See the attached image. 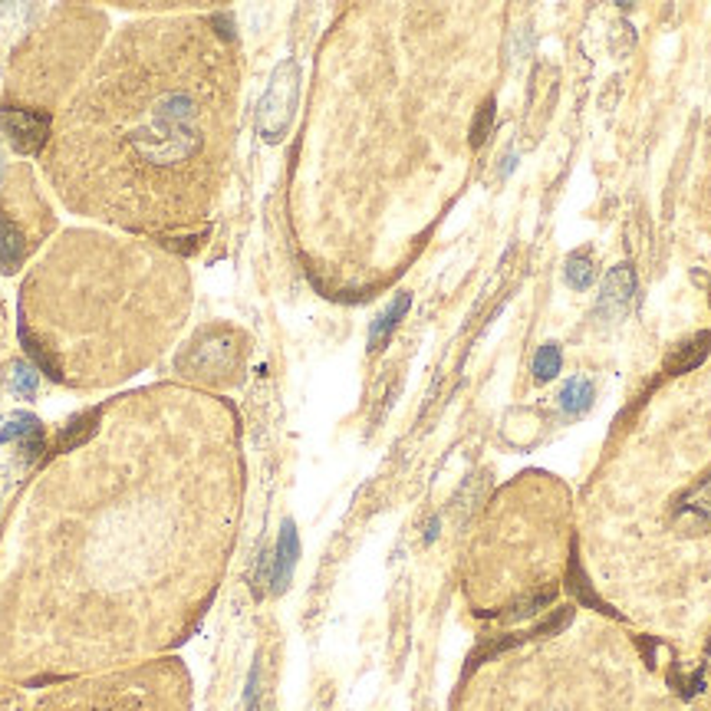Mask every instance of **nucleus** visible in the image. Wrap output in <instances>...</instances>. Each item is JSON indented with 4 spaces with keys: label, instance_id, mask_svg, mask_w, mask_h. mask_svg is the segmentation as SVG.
Returning a JSON list of instances; mask_svg holds the SVG:
<instances>
[{
    "label": "nucleus",
    "instance_id": "nucleus-4",
    "mask_svg": "<svg viewBox=\"0 0 711 711\" xmlns=\"http://www.w3.org/2000/svg\"><path fill=\"white\" fill-rule=\"evenodd\" d=\"M244 363V336L231 326L201 329L185 353L178 356V373L198 383H228Z\"/></svg>",
    "mask_w": 711,
    "mask_h": 711
},
{
    "label": "nucleus",
    "instance_id": "nucleus-2",
    "mask_svg": "<svg viewBox=\"0 0 711 711\" xmlns=\"http://www.w3.org/2000/svg\"><path fill=\"white\" fill-rule=\"evenodd\" d=\"M188 270L161 248L63 234L24 287L20 339L56 383H112L161 349L188 313Z\"/></svg>",
    "mask_w": 711,
    "mask_h": 711
},
{
    "label": "nucleus",
    "instance_id": "nucleus-5",
    "mask_svg": "<svg viewBox=\"0 0 711 711\" xmlns=\"http://www.w3.org/2000/svg\"><path fill=\"white\" fill-rule=\"evenodd\" d=\"M297 93H300V70L294 60H284L267 83V93L258 106V132L267 142H280L287 135L297 109Z\"/></svg>",
    "mask_w": 711,
    "mask_h": 711
},
{
    "label": "nucleus",
    "instance_id": "nucleus-10",
    "mask_svg": "<svg viewBox=\"0 0 711 711\" xmlns=\"http://www.w3.org/2000/svg\"><path fill=\"white\" fill-rule=\"evenodd\" d=\"M297 557H300V537H297L294 521H284V527H280V541H277V550H274V577H270V589H274V593H284V589L290 587Z\"/></svg>",
    "mask_w": 711,
    "mask_h": 711
},
{
    "label": "nucleus",
    "instance_id": "nucleus-20",
    "mask_svg": "<svg viewBox=\"0 0 711 711\" xmlns=\"http://www.w3.org/2000/svg\"><path fill=\"white\" fill-rule=\"evenodd\" d=\"M274 577V553L270 550H260V557H258V570H254V596H264V589H267V580Z\"/></svg>",
    "mask_w": 711,
    "mask_h": 711
},
{
    "label": "nucleus",
    "instance_id": "nucleus-8",
    "mask_svg": "<svg viewBox=\"0 0 711 711\" xmlns=\"http://www.w3.org/2000/svg\"><path fill=\"white\" fill-rule=\"evenodd\" d=\"M0 129H4L14 149L24 151V155H34L50 142L54 119H50V112H40V109L30 106H4L0 109Z\"/></svg>",
    "mask_w": 711,
    "mask_h": 711
},
{
    "label": "nucleus",
    "instance_id": "nucleus-13",
    "mask_svg": "<svg viewBox=\"0 0 711 711\" xmlns=\"http://www.w3.org/2000/svg\"><path fill=\"white\" fill-rule=\"evenodd\" d=\"M99 418H102L99 409H93V412H86V415L76 418V422H70V425L63 428L56 452H76V448H83V444L99 432Z\"/></svg>",
    "mask_w": 711,
    "mask_h": 711
},
{
    "label": "nucleus",
    "instance_id": "nucleus-22",
    "mask_svg": "<svg viewBox=\"0 0 711 711\" xmlns=\"http://www.w3.org/2000/svg\"><path fill=\"white\" fill-rule=\"evenodd\" d=\"M705 652H708V656H711V639H708V646H705Z\"/></svg>",
    "mask_w": 711,
    "mask_h": 711
},
{
    "label": "nucleus",
    "instance_id": "nucleus-23",
    "mask_svg": "<svg viewBox=\"0 0 711 711\" xmlns=\"http://www.w3.org/2000/svg\"><path fill=\"white\" fill-rule=\"evenodd\" d=\"M708 300H711V297H708Z\"/></svg>",
    "mask_w": 711,
    "mask_h": 711
},
{
    "label": "nucleus",
    "instance_id": "nucleus-9",
    "mask_svg": "<svg viewBox=\"0 0 711 711\" xmlns=\"http://www.w3.org/2000/svg\"><path fill=\"white\" fill-rule=\"evenodd\" d=\"M632 300H636V274H632L629 264H619L609 270V277L599 287V303L596 310L603 313L606 320H616L622 313L629 310Z\"/></svg>",
    "mask_w": 711,
    "mask_h": 711
},
{
    "label": "nucleus",
    "instance_id": "nucleus-6",
    "mask_svg": "<svg viewBox=\"0 0 711 711\" xmlns=\"http://www.w3.org/2000/svg\"><path fill=\"white\" fill-rule=\"evenodd\" d=\"M50 228H54L50 208L14 214L7 205H0V274H17L30 250L40 244L36 238H44Z\"/></svg>",
    "mask_w": 711,
    "mask_h": 711
},
{
    "label": "nucleus",
    "instance_id": "nucleus-16",
    "mask_svg": "<svg viewBox=\"0 0 711 711\" xmlns=\"http://www.w3.org/2000/svg\"><path fill=\"white\" fill-rule=\"evenodd\" d=\"M36 435H44V425H40L34 415H14V418H7V425L0 428V444H7V442L24 444Z\"/></svg>",
    "mask_w": 711,
    "mask_h": 711
},
{
    "label": "nucleus",
    "instance_id": "nucleus-1",
    "mask_svg": "<svg viewBox=\"0 0 711 711\" xmlns=\"http://www.w3.org/2000/svg\"><path fill=\"white\" fill-rule=\"evenodd\" d=\"M231 40L224 14H169L119 30L46 151L73 211L149 234L205 221L234 151Z\"/></svg>",
    "mask_w": 711,
    "mask_h": 711
},
{
    "label": "nucleus",
    "instance_id": "nucleus-18",
    "mask_svg": "<svg viewBox=\"0 0 711 711\" xmlns=\"http://www.w3.org/2000/svg\"><path fill=\"white\" fill-rule=\"evenodd\" d=\"M36 383H40V373H36L30 363H17L14 373H10V389L17 392L20 399H30L36 392Z\"/></svg>",
    "mask_w": 711,
    "mask_h": 711
},
{
    "label": "nucleus",
    "instance_id": "nucleus-19",
    "mask_svg": "<svg viewBox=\"0 0 711 711\" xmlns=\"http://www.w3.org/2000/svg\"><path fill=\"white\" fill-rule=\"evenodd\" d=\"M491 125H494V99H484V106L478 109V116H474V122H472V149L488 142Z\"/></svg>",
    "mask_w": 711,
    "mask_h": 711
},
{
    "label": "nucleus",
    "instance_id": "nucleus-12",
    "mask_svg": "<svg viewBox=\"0 0 711 711\" xmlns=\"http://www.w3.org/2000/svg\"><path fill=\"white\" fill-rule=\"evenodd\" d=\"M409 313V294H399L395 300L389 303V310L379 313V320L373 323V333H369V346L373 349H383L385 343H389L392 329L399 326V320Z\"/></svg>",
    "mask_w": 711,
    "mask_h": 711
},
{
    "label": "nucleus",
    "instance_id": "nucleus-3",
    "mask_svg": "<svg viewBox=\"0 0 711 711\" xmlns=\"http://www.w3.org/2000/svg\"><path fill=\"white\" fill-rule=\"evenodd\" d=\"M106 20L102 14L89 7H63L54 20L40 27V34L30 36L24 54H17L20 76L10 80V93L17 99H30L34 106L46 112L56 99L76 83L93 54L102 44Z\"/></svg>",
    "mask_w": 711,
    "mask_h": 711
},
{
    "label": "nucleus",
    "instance_id": "nucleus-21",
    "mask_svg": "<svg viewBox=\"0 0 711 711\" xmlns=\"http://www.w3.org/2000/svg\"><path fill=\"white\" fill-rule=\"evenodd\" d=\"M258 695H260V662L250 668V678H248V711H258Z\"/></svg>",
    "mask_w": 711,
    "mask_h": 711
},
{
    "label": "nucleus",
    "instance_id": "nucleus-14",
    "mask_svg": "<svg viewBox=\"0 0 711 711\" xmlns=\"http://www.w3.org/2000/svg\"><path fill=\"white\" fill-rule=\"evenodd\" d=\"M589 402H593V385H589V379H583V375H573L567 385L560 389V409L567 412V415H583V412L589 409Z\"/></svg>",
    "mask_w": 711,
    "mask_h": 711
},
{
    "label": "nucleus",
    "instance_id": "nucleus-7",
    "mask_svg": "<svg viewBox=\"0 0 711 711\" xmlns=\"http://www.w3.org/2000/svg\"><path fill=\"white\" fill-rule=\"evenodd\" d=\"M666 521L682 537H702L711 531V464L672 498Z\"/></svg>",
    "mask_w": 711,
    "mask_h": 711
},
{
    "label": "nucleus",
    "instance_id": "nucleus-17",
    "mask_svg": "<svg viewBox=\"0 0 711 711\" xmlns=\"http://www.w3.org/2000/svg\"><path fill=\"white\" fill-rule=\"evenodd\" d=\"M560 346L557 343H543L541 349H537V356H533V375H537V383H547V379H553V375L560 373Z\"/></svg>",
    "mask_w": 711,
    "mask_h": 711
},
{
    "label": "nucleus",
    "instance_id": "nucleus-15",
    "mask_svg": "<svg viewBox=\"0 0 711 711\" xmlns=\"http://www.w3.org/2000/svg\"><path fill=\"white\" fill-rule=\"evenodd\" d=\"M563 277H567V284L573 287V290H587L589 284H593V258H589L587 250H577V254H570L567 267H563Z\"/></svg>",
    "mask_w": 711,
    "mask_h": 711
},
{
    "label": "nucleus",
    "instance_id": "nucleus-11",
    "mask_svg": "<svg viewBox=\"0 0 711 711\" xmlns=\"http://www.w3.org/2000/svg\"><path fill=\"white\" fill-rule=\"evenodd\" d=\"M708 353H711V333H698V336L685 339L682 346H676V353L666 359V373L668 375L692 373V369H698L708 359Z\"/></svg>",
    "mask_w": 711,
    "mask_h": 711
}]
</instances>
